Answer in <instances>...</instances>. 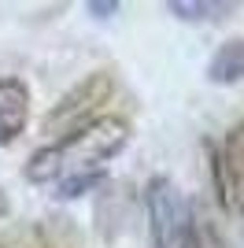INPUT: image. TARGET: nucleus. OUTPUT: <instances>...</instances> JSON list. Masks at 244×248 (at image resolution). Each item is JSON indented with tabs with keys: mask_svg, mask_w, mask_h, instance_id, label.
Listing matches in <instances>:
<instances>
[{
	"mask_svg": "<svg viewBox=\"0 0 244 248\" xmlns=\"http://www.w3.org/2000/svg\"><path fill=\"white\" fill-rule=\"evenodd\" d=\"M207 82H214V85L244 82V37H233V41L214 48L211 63H207Z\"/></svg>",
	"mask_w": 244,
	"mask_h": 248,
	"instance_id": "nucleus-6",
	"label": "nucleus"
},
{
	"mask_svg": "<svg viewBox=\"0 0 244 248\" xmlns=\"http://www.w3.org/2000/svg\"><path fill=\"white\" fill-rule=\"evenodd\" d=\"M89 11H96V15H115V11H119V4H89Z\"/></svg>",
	"mask_w": 244,
	"mask_h": 248,
	"instance_id": "nucleus-9",
	"label": "nucleus"
},
{
	"mask_svg": "<svg viewBox=\"0 0 244 248\" xmlns=\"http://www.w3.org/2000/svg\"><path fill=\"white\" fill-rule=\"evenodd\" d=\"M30 123V85L8 74L0 78V145H11Z\"/></svg>",
	"mask_w": 244,
	"mask_h": 248,
	"instance_id": "nucleus-4",
	"label": "nucleus"
},
{
	"mask_svg": "<svg viewBox=\"0 0 244 248\" xmlns=\"http://www.w3.org/2000/svg\"><path fill=\"white\" fill-rule=\"evenodd\" d=\"M107 93H111V78H107V74H92V78H85L71 96H63L60 108L48 115V123L60 126V123H67V119H74V115H85L92 104H104ZM48 123H45V126H48Z\"/></svg>",
	"mask_w": 244,
	"mask_h": 248,
	"instance_id": "nucleus-5",
	"label": "nucleus"
},
{
	"mask_svg": "<svg viewBox=\"0 0 244 248\" xmlns=\"http://www.w3.org/2000/svg\"><path fill=\"white\" fill-rule=\"evenodd\" d=\"M196 248H226V241L211 222H196Z\"/></svg>",
	"mask_w": 244,
	"mask_h": 248,
	"instance_id": "nucleus-8",
	"label": "nucleus"
},
{
	"mask_svg": "<svg viewBox=\"0 0 244 248\" xmlns=\"http://www.w3.org/2000/svg\"><path fill=\"white\" fill-rule=\"evenodd\" d=\"M214 182L222 204L244 218V119L229 126L214 148Z\"/></svg>",
	"mask_w": 244,
	"mask_h": 248,
	"instance_id": "nucleus-3",
	"label": "nucleus"
},
{
	"mask_svg": "<svg viewBox=\"0 0 244 248\" xmlns=\"http://www.w3.org/2000/svg\"><path fill=\"white\" fill-rule=\"evenodd\" d=\"M163 8L170 11V15H178V19L185 22H214L222 19V15H229L233 11V4H193V0H170V4H163Z\"/></svg>",
	"mask_w": 244,
	"mask_h": 248,
	"instance_id": "nucleus-7",
	"label": "nucleus"
},
{
	"mask_svg": "<svg viewBox=\"0 0 244 248\" xmlns=\"http://www.w3.org/2000/svg\"><path fill=\"white\" fill-rule=\"evenodd\" d=\"M126 145H130V123L115 115H100L74 126L56 145L37 148L26 163V178L33 186H52L60 200H78L104 182L107 163Z\"/></svg>",
	"mask_w": 244,
	"mask_h": 248,
	"instance_id": "nucleus-1",
	"label": "nucleus"
},
{
	"mask_svg": "<svg viewBox=\"0 0 244 248\" xmlns=\"http://www.w3.org/2000/svg\"><path fill=\"white\" fill-rule=\"evenodd\" d=\"M8 211H11V200H8V193H4V189H0V218L8 215Z\"/></svg>",
	"mask_w": 244,
	"mask_h": 248,
	"instance_id": "nucleus-10",
	"label": "nucleus"
},
{
	"mask_svg": "<svg viewBox=\"0 0 244 248\" xmlns=\"http://www.w3.org/2000/svg\"><path fill=\"white\" fill-rule=\"evenodd\" d=\"M148 204V222H152V241L155 248H196V218L189 200L178 193L174 182L152 178L144 189Z\"/></svg>",
	"mask_w": 244,
	"mask_h": 248,
	"instance_id": "nucleus-2",
	"label": "nucleus"
}]
</instances>
